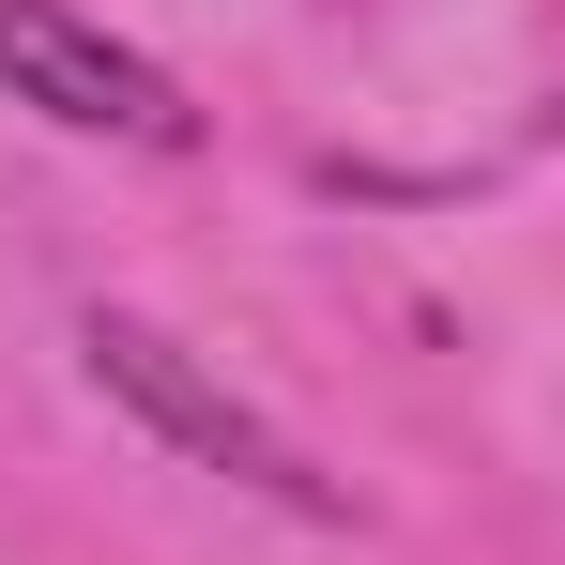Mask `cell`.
<instances>
[{
    "mask_svg": "<svg viewBox=\"0 0 565 565\" xmlns=\"http://www.w3.org/2000/svg\"><path fill=\"white\" fill-rule=\"evenodd\" d=\"M77 352H93V382L122 397V413H138V428H153V444H184L199 473L260 489V504H290V520H352V489L306 459V444H290L260 397H230V382L199 367L169 321H138V306H93V321H77Z\"/></svg>",
    "mask_w": 565,
    "mask_h": 565,
    "instance_id": "1",
    "label": "cell"
},
{
    "mask_svg": "<svg viewBox=\"0 0 565 565\" xmlns=\"http://www.w3.org/2000/svg\"><path fill=\"white\" fill-rule=\"evenodd\" d=\"M0 93L46 107V122H77V138H138V153H184L199 107L169 62H138L122 31H93L77 0H0Z\"/></svg>",
    "mask_w": 565,
    "mask_h": 565,
    "instance_id": "2",
    "label": "cell"
}]
</instances>
